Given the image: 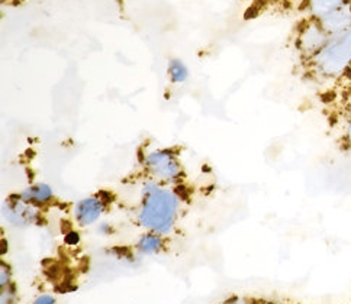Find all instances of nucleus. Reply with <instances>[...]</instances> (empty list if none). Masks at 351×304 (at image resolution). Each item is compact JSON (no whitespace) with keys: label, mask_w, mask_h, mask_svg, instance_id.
Wrapping results in <instances>:
<instances>
[{"label":"nucleus","mask_w":351,"mask_h":304,"mask_svg":"<svg viewBox=\"0 0 351 304\" xmlns=\"http://www.w3.org/2000/svg\"><path fill=\"white\" fill-rule=\"evenodd\" d=\"M180 209L182 199L171 186L148 180L141 188L135 220L145 232L167 236L179 222Z\"/></svg>","instance_id":"obj_1"},{"label":"nucleus","mask_w":351,"mask_h":304,"mask_svg":"<svg viewBox=\"0 0 351 304\" xmlns=\"http://www.w3.org/2000/svg\"><path fill=\"white\" fill-rule=\"evenodd\" d=\"M299 64L306 80L335 86L351 67V29L332 36L319 53Z\"/></svg>","instance_id":"obj_2"},{"label":"nucleus","mask_w":351,"mask_h":304,"mask_svg":"<svg viewBox=\"0 0 351 304\" xmlns=\"http://www.w3.org/2000/svg\"><path fill=\"white\" fill-rule=\"evenodd\" d=\"M141 162L149 180L157 183L173 186L180 183L184 177L183 164L173 148L149 149L144 154Z\"/></svg>","instance_id":"obj_3"},{"label":"nucleus","mask_w":351,"mask_h":304,"mask_svg":"<svg viewBox=\"0 0 351 304\" xmlns=\"http://www.w3.org/2000/svg\"><path fill=\"white\" fill-rule=\"evenodd\" d=\"M330 40L331 36L322 28L318 19H304L298 25L293 40L295 53L298 54L299 61L308 60L319 53Z\"/></svg>","instance_id":"obj_4"},{"label":"nucleus","mask_w":351,"mask_h":304,"mask_svg":"<svg viewBox=\"0 0 351 304\" xmlns=\"http://www.w3.org/2000/svg\"><path fill=\"white\" fill-rule=\"evenodd\" d=\"M3 218L16 227H31L43 225V212L29 203L23 201L18 194L9 196L2 206Z\"/></svg>","instance_id":"obj_5"},{"label":"nucleus","mask_w":351,"mask_h":304,"mask_svg":"<svg viewBox=\"0 0 351 304\" xmlns=\"http://www.w3.org/2000/svg\"><path fill=\"white\" fill-rule=\"evenodd\" d=\"M109 207V199L105 193L90 194L74 205V220L82 227H89L100 222Z\"/></svg>","instance_id":"obj_6"},{"label":"nucleus","mask_w":351,"mask_h":304,"mask_svg":"<svg viewBox=\"0 0 351 304\" xmlns=\"http://www.w3.org/2000/svg\"><path fill=\"white\" fill-rule=\"evenodd\" d=\"M318 21L331 38L351 29V0Z\"/></svg>","instance_id":"obj_7"},{"label":"nucleus","mask_w":351,"mask_h":304,"mask_svg":"<svg viewBox=\"0 0 351 304\" xmlns=\"http://www.w3.org/2000/svg\"><path fill=\"white\" fill-rule=\"evenodd\" d=\"M18 196L23 200L29 203V205L35 207H45L48 205H51L56 194L51 186H48L45 183H35L32 186H28L27 188H23L22 192L18 193Z\"/></svg>","instance_id":"obj_8"},{"label":"nucleus","mask_w":351,"mask_h":304,"mask_svg":"<svg viewBox=\"0 0 351 304\" xmlns=\"http://www.w3.org/2000/svg\"><path fill=\"white\" fill-rule=\"evenodd\" d=\"M135 249L145 257L158 255L166 249V236L156 232H144L136 239Z\"/></svg>","instance_id":"obj_9"},{"label":"nucleus","mask_w":351,"mask_h":304,"mask_svg":"<svg viewBox=\"0 0 351 304\" xmlns=\"http://www.w3.org/2000/svg\"><path fill=\"white\" fill-rule=\"evenodd\" d=\"M346 2L347 0H305V10L308 18L321 19Z\"/></svg>","instance_id":"obj_10"},{"label":"nucleus","mask_w":351,"mask_h":304,"mask_svg":"<svg viewBox=\"0 0 351 304\" xmlns=\"http://www.w3.org/2000/svg\"><path fill=\"white\" fill-rule=\"evenodd\" d=\"M167 75L171 84H184L191 77L189 67L180 58H171L167 66Z\"/></svg>","instance_id":"obj_11"},{"label":"nucleus","mask_w":351,"mask_h":304,"mask_svg":"<svg viewBox=\"0 0 351 304\" xmlns=\"http://www.w3.org/2000/svg\"><path fill=\"white\" fill-rule=\"evenodd\" d=\"M340 142L344 152L351 155V115H346L343 126H341V135Z\"/></svg>","instance_id":"obj_12"},{"label":"nucleus","mask_w":351,"mask_h":304,"mask_svg":"<svg viewBox=\"0 0 351 304\" xmlns=\"http://www.w3.org/2000/svg\"><path fill=\"white\" fill-rule=\"evenodd\" d=\"M18 287L15 283H12L8 287L0 288V304H18Z\"/></svg>","instance_id":"obj_13"},{"label":"nucleus","mask_w":351,"mask_h":304,"mask_svg":"<svg viewBox=\"0 0 351 304\" xmlns=\"http://www.w3.org/2000/svg\"><path fill=\"white\" fill-rule=\"evenodd\" d=\"M12 283H14V273H12L9 264L2 261V264H0V288L8 287Z\"/></svg>","instance_id":"obj_14"},{"label":"nucleus","mask_w":351,"mask_h":304,"mask_svg":"<svg viewBox=\"0 0 351 304\" xmlns=\"http://www.w3.org/2000/svg\"><path fill=\"white\" fill-rule=\"evenodd\" d=\"M335 87L338 88V92H340L341 94L351 93V67L348 68V71L346 73L344 77L335 84Z\"/></svg>","instance_id":"obj_15"},{"label":"nucleus","mask_w":351,"mask_h":304,"mask_svg":"<svg viewBox=\"0 0 351 304\" xmlns=\"http://www.w3.org/2000/svg\"><path fill=\"white\" fill-rule=\"evenodd\" d=\"M31 304H57V300L51 294H41L38 297H35Z\"/></svg>","instance_id":"obj_16"},{"label":"nucleus","mask_w":351,"mask_h":304,"mask_svg":"<svg viewBox=\"0 0 351 304\" xmlns=\"http://www.w3.org/2000/svg\"><path fill=\"white\" fill-rule=\"evenodd\" d=\"M219 304H252V300H247L244 297H238V296H234V297H230L227 300L221 301Z\"/></svg>","instance_id":"obj_17"},{"label":"nucleus","mask_w":351,"mask_h":304,"mask_svg":"<svg viewBox=\"0 0 351 304\" xmlns=\"http://www.w3.org/2000/svg\"><path fill=\"white\" fill-rule=\"evenodd\" d=\"M97 232L102 236H109V235L114 233V229H112V226L109 223H99Z\"/></svg>","instance_id":"obj_18"},{"label":"nucleus","mask_w":351,"mask_h":304,"mask_svg":"<svg viewBox=\"0 0 351 304\" xmlns=\"http://www.w3.org/2000/svg\"><path fill=\"white\" fill-rule=\"evenodd\" d=\"M341 100H343V107L346 110V115H351V93L341 94Z\"/></svg>","instance_id":"obj_19"},{"label":"nucleus","mask_w":351,"mask_h":304,"mask_svg":"<svg viewBox=\"0 0 351 304\" xmlns=\"http://www.w3.org/2000/svg\"><path fill=\"white\" fill-rule=\"evenodd\" d=\"M252 304H280V303H276L271 300H252Z\"/></svg>","instance_id":"obj_20"}]
</instances>
